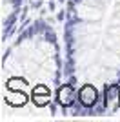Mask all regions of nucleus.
I'll list each match as a JSON object with an SVG mask.
<instances>
[{
	"mask_svg": "<svg viewBox=\"0 0 120 122\" xmlns=\"http://www.w3.org/2000/svg\"><path fill=\"white\" fill-rule=\"evenodd\" d=\"M80 98H82V102H84L85 106H91V104L95 102V98H96V91L91 86H85L84 89L80 91Z\"/></svg>",
	"mask_w": 120,
	"mask_h": 122,
	"instance_id": "nucleus-1",
	"label": "nucleus"
}]
</instances>
